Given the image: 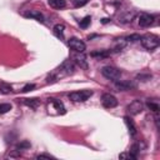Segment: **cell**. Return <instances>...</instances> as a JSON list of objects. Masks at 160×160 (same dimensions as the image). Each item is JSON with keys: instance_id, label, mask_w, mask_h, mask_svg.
<instances>
[{"instance_id": "6da1fadb", "label": "cell", "mask_w": 160, "mask_h": 160, "mask_svg": "<svg viewBox=\"0 0 160 160\" xmlns=\"http://www.w3.org/2000/svg\"><path fill=\"white\" fill-rule=\"evenodd\" d=\"M140 42H141L142 48H145V49L149 50V51L155 50V49L159 48V45H160V40H159V38H158L156 35H152V34H148V35L141 36Z\"/></svg>"}, {"instance_id": "7a4b0ae2", "label": "cell", "mask_w": 160, "mask_h": 160, "mask_svg": "<svg viewBox=\"0 0 160 160\" xmlns=\"http://www.w3.org/2000/svg\"><path fill=\"white\" fill-rule=\"evenodd\" d=\"M92 95V91L91 90H79V91H72L69 94V99L71 101H75V102H84L86 101L90 96Z\"/></svg>"}, {"instance_id": "3957f363", "label": "cell", "mask_w": 160, "mask_h": 160, "mask_svg": "<svg viewBox=\"0 0 160 160\" xmlns=\"http://www.w3.org/2000/svg\"><path fill=\"white\" fill-rule=\"evenodd\" d=\"M101 74H102L104 78H106L111 81H116L121 76V71L119 69L114 68V66H104L101 69Z\"/></svg>"}, {"instance_id": "277c9868", "label": "cell", "mask_w": 160, "mask_h": 160, "mask_svg": "<svg viewBox=\"0 0 160 160\" xmlns=\"http://www.w3.org/2000/svg\"><path fill=\"white\" fill-rule=\"evenodd\" d=\"M68 45H69V48H70L72 51H75V52H84L85 49H86L85 42L81 41V40L78 39V38H70L69 41H68Z\"/></svg>"}, {"instance_id": "5b68a950", "label": "cell", "mask_w": 160, "mask_h": 160, "mask_svg": "<svg viewBox=\"0 0 160 160\" xmlns=\"http://www.w3.org/2000/svg\"><path fill=\"white\" fill-rule=\"evenodd\" d=\"M75 71V66L74 62L71 60H65L61 62V65L58 69V72L61 75H72Z\"/></svg>"}, {"instance_id": "8992f818", "label": "cell", "mask_w": 160, "mask_h": 160, "mask_svg": "<svg viewBox=\"0 0 160 160\" xmlns=\"http://www.w3.org/2000/svg\"><path fill=\"white\" fill-rule=\"evenodd\" d=\"M101 104L106 109H112V108H115L118 105V100L111 94H102V96H101Z\"/></svg>"}, {"instance_id": "52a82bcc", "label": "cell", "mask_w": 160, "mask_h": 160, "mask_svg": "<svg viewBox=\"0 0 160 160\" xmlns=\"http://www.w3.org/2000/svg\"><path fill=\"white\" fill-rule=\"evenodd\" d=\"M114 82H115V88L119 91H128V90L135 89V86H136L135 82H132L130 80H116Z\"/></svg>"}, {"instance_id": "ba28073f", "label": "cell", "mask_w": 160, "mask_h": 160, "mask_svg": "<svg viewBox=\"0 0 160 160\" xmlns=\"http://www.w3.org/2000/svg\"><path fill=\"white\" fill-rule=\"evenodd\" d=\"M136 14L134 10H126V11H122L120 15H119V22L120 24H130L134 19H135Z\"/></svg>"}, {"instance_id": "9c48e42d", "label": "cell", "mask_w": 160, "mask_h": 160, "mask_svg": "<svg viewBox=\"0 0 160 160\" xmlns=\"http://www.w3.org/2000/svg\"><path fill=\"white\" fill-rule=\"evenodd\" d=\"M138 21H139V25L141 28H148L154 22V16L148 14V12H141L139 15V20Z\"/></svg>"}, {"instance_id": "30bf717a", "label": "cell", "mask_w": 160, "mask_h": 160, "mask_svg": "<svg viewBox=\"0 0 160 160\" xmlns=\"http://www.w3.org/2000/svg\"><path fill=\"white\" fill-rule=\"evenodd\" d=\"M72 58H74L75 64H78L81 69H84V70L88 69V60H86V56L84 55V52H76Z\"/></svg>"}, {"instance_id": "8fae6325", "label": "cell", "mask_w": 160, "mask_h": 160, "mask_svg": "<svg viewBox=\"0 0 160 160\" xmlns=\"http://www.w3.org/2000/svg\"><path fill=\"white\" fill-rule=\"evenodd\" d=\"M128 110L131 115H136L142 111V102L140 100H134L132 102H130V105H128Z\"/></svg>"}, {"instance_id": "7c38bea8", "label": "cell", "mask_w": 160, "mask_h": 160, "mask_svg": "<svg viewBox=\"0 0 160 160\" xmlns=\"http://www.w3.org/2000/svg\"><path fill=\"white\" fill-rule=\"evenodd\" d=\"M24 16L28 18V19H35V20H38L40 22H44L45 21L44 20V15L39 10H28V11L24 12Z\"/></svg>"}, {"instance_id": "4fadbf2b", "label": "cell", "mask_w": 160, "mask_h": 160, "mask_svg": "<svg viewBox=\"0 0 160 160\" xmlns=\"http://www.w3.org/2000/svg\"><path fill=\"white\" fill-rule=\"evenodd\" d=\"M126 44H128V41L125 40V38H119V39H116L115 42H114L112 51H114V52H119V51H121V50L126 46Z\"/></svg>"}, {"instance_id": "5bb4252c", "label": "cell", "mask_w": 160, "mask_h": 160, "mask_svg": "<svg viewBox=\"0 0 160 160\" xmlns=\"http://www.w3.org/2000/svg\"><path fill=\"white\" fill-rule=\"evenodd\" d=\"M124 121H125V124H126V126H128V129H129V134H130L131 136H135V135H136V126H135L134 121L130 119V116H125V118H124Z\"/></svg>"}, {"instance_id": "9a60e30c", "label": "cell", "mask_w": 160, "mask_h": 160, "mask_svg": "<svg viewBox=\"0 0 160 160\" xmlns=\"http://www.w3.org/2000/svg\"><path fill=\"white\" fill-rule=\"evenodd\" d=\"M64 29H65V26L62 25V24H56L55 26H54V35L58 38V39H64Z\"/></svg>"}, {"instance_id": "2e32d148", "label": "cell", "mask_w": 160, "mask_h": 160, "mask_svg": "<svg viewBox=\"0 0 160 160\" xmlns=\"http://www.w3.org/2000/svg\"><path fill=\"white\" fill-rule=\"evenodd\" d=\"M49 101L54 105V108L58 110V112H60V114H65V108H64V105H62L61 101H59V100H56V99H49Z\"/></svg>"}, {"instance_id": "e0dca14e", "label": "cell", "mask_w": 160, "mask_h": 160, "mask_svg": "<svg viewBox=\"0 0 160 160\" xmlns=\"http://www.w3.org/2000/svg\"><path fill=\"white\" fill-rule=\"evenodd\" d=\"M48 2L54 9H64L65 5H66L65 0H48Z\"/></svg>"}, {"instance_id": "ac0fdd59", "label": "cell", "mask_w": 160, "mask_h": 160, "mask_svg": "<svg viewBox=\"0 0 160 160\" xmlns=\"http://www.w3.org/2000/svg\"><path fill=\"white\" fill-rule=\"evenodd\" d=\"M111 54L110 50H98V51H92L90 55L92 58H108Z\"/></svg>"}, {"instance_id": "d6986e66", "label": "cell", "mask_w": 160, "mask_h": 160, "mask_svg": "<svg viewBox=\"0 0 160 160\" xmlns=\"http://www.w3.org/2000/svg\"><path fill=\"white\" fill-rule=\"evenodd\" d=\"M24 104L32 109H36L40 105V100L39 99H24Z\"/></svg>"}, {"instance_id": "ffe728a7", "label": "cell", "mask_w": 160, "mask_h": 160, "mask_svg": "<svg viewBox=\"0 0 160 160\" xmlns=\"http://www.w3.org/2000/svg\"><path fill=\"white\" fill-rule=\"evenodd\" d=\"M0 91L2 94H9V92L12 91V86L10 84L5 82V81H0Z\"/></svg>"}, {"instance_id": "44dd1931", "label": "cell", "mask_w": 160, "mask_h": 160, "mask_svg": "<svg viewBox=\"0 0 160 160\" xmlns=\"http://www.w3.org/2000/svg\"><path fill=\"white\" fill-rule=\"evenodd\" d=\"M139 151H140V146H139V144H134V145L130 148V150H129V154H130L131 159H136Z\"/></svg>"}, {"instance_id": "7402d4cb", "label": "cell", "mask_w": 160, "mask_h": 160, "mask_svg": "<svg viewBox=\"0 0 160 160\" xmlns=\"http://www.w3.org/2000/svg\"><path fill=\"white\" fill-rule=\"evenodd\" d=\"M140 39H141V35L140 34H130L129 36L125 38V40L128 42H136V41H140Z\"/></svg>"}, {"instance_id": "603a6c76", "label": "cell", "mask_w": 160, "mask_h": 160, "mask_svg": "<svg viewBox=\"0 0 160 160\" xmlns=\"http://www.w3.org/2000/svg\"><path fill=\"white\" fill-rule=\"evenodd\" d=\"M90 22H91V18L88 15V16H85L82 20H80L79 25H80V28H81V29H86V28L90 25Z\"/></svg>"}, {"instance_id": "cb8c5ba5", "label": "cell", "mask_w": 160, "mask_h": 160, "mask_svg": "<svg viewBox=\"0 0 160 160\" xmlns=\"http://www.w3.org/2000/svg\"><path fill=\"white\" fill-rule=\"evenodd\" d=\"M30 146H31V145H30L29 141L22 140V141H20V142L16 145V150H18V151H20V150H25V149H29Z\"/></svg>"}, {"instance_id": "d4e9b609", "label": "cell", "mask_w": 160, "mask_h": 160, "mask_svg": "<svg viewBox=\"0 0 160 160\" xmlns=\"http://www.w3.org/2000/svg\"><path fill=\"white\" fill-rule=\"evenodd\" d=\"M136 79L139 81H148V80L151 79V74H149V72H141V74H138L136 75Z\"/></svg>"}, {"instance_id": "484cf974", "label": "cell", "mask_w": 160, "mask_h": 160, "mask_svg": "<svg viewBox=\"0 0 160 160\" xmlns=\"http://www.w3.org/2000/svg\"><path fill=\"white\" fill-rule=\"evenodd\" d=\"M11 108H12L11 104H9V102H2V104H0V114H5V112L10 111Z\"/></svg>"}, {"instance_id": "4316f807", "label": "cell", "mask_w": 160, "mask_h": 160, "mask_svg": "<svg viewBox=\"0 0 160 160\" xmlns=\"http://www.w3.org/2000/svg\"><path fill=\"white\" fill-rule=\"evenodd\" d=\"M146 105H148V108H149L150 110H152L155 114L159 111V104H158V102H154V101H148V104H146Z\"/></svg>"}, {"instance_id": "83f0119b", "label": "cell", "mask_w": 160, "mask_h": 160, "mask_svg": "<svg viewBox=\"0 0 160 160\" xmlns=\"http://www.w3.org/2000/svg\"><path fill=\"white\" fill-rule=\"evenodd\" d=\"M89 2V0H74V5L75 8H81L84 5H86Z\"/></svg>"}, {"instance_id": "f1b7e54d", "label": "cell", "mask_w": 160, "mask_h": 160, "mask_svg": "<svg viewBox=\"0 0 160 160\" xmlns=\"http://www.w3.org/2000/svg\"><path fill=\"white\" fill-rule=\"evenodd\" d=\"M32 89H35V85H34V84H26V85L22 88V92H28V91H31Z\"/></svg>"}, {"instance_id": "f546056e", "label": "cell", "mask_w": 160, "mask_h": 160, "mask_svg": "<svg viewBox=\"0 0 160 160\" xmlns=\"http://www.w3.org/2000/svg\"><path fill=\"white\" fill-rule=\"evenodd\" d=\"M36 158H38V159H44V158H45V159H52V156L49 155V154H41V155H38Z\"/></svg>"}, {"instance_id": "4dcf8cb0", "label": "cell", "mask_w": 160, "mask_h": 160, "mask_svg": "<svg viewBox=\"0 0 160 160\" xmlns=\"http://www.w3.org/2000/svg\"><path fill=\"white\" fill-rule=\"evenodd\" d=\"M109 21H110V19H108V18L101 19V22H102V24H106V22H109Z\"/></svg>"}]
</instances>
